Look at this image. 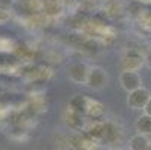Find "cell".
Listing matches in <instances>:
<instances>
[{
    "mask_svg": "<svg viewBox=\"0 0 151 150\" xmlns=\"http://www.w3.org/2000/svg\"><path fill=\"white\" fill-rule=\"evenodd\" d=\"M68 77L76 83V84H87L88 80V72H90V66H87L84 62H72L66 68Z\"/></svg>",
    "mask_w": 151,
    "mask_h": 150,
    "instance_id": "obj_1",
    "label": "cell"
},
{
    "mask_svg": "<svg viewBox=\"0 0 151 150\" xmlns=\"http://www.w3.org/2000/svg\"><path fill=\"white\" fill-rule=\"evenodd\" d=\"M108 83H109V77H108V72L100 68V66H93L90 68L88 72V80H87V86L93 90H102L105 89Z\"/></svg>",
    "mask_w": 151,
    "mask_h": 150,
    "instance_id": "obj_2",
    "label": "cell"
},
{
    "mask_svg": "<svg viewBox=\"0 0 151 150\" xmlns=\"http://www.w3.org/2000/svg\"><path fill=\"white\" fill-rule=\"evenodd\" d=\"M151 95L147 89L144 87H139L133 92H129V96H127V104L130 108L133 110H144L145 108V105L148 104Z\"/></svg>",
    "mask_w": 151,
    "mask_h": 150,
    "instance_id": "obj_3",
    "label": "cell"
},
{
    "mask_svg": "<svg viewBox=\"0 0 151 150\" xmlns=\"http://www.w3.org/2000/svg\"><path fill=\"white\" fill-rule=\"evenodd\" d=\"M121 87L127 92H133L139 87H142V78L138 74V71H123L120 75Z\"/></svg>",
    "mask_w": 151,
    "mask_h": 150,
    "instance_id": "obj_4",
    "label": "cell"
},
{
    "mask_svg": "<svg viewBox=\"0 0 151 150\" xmlns=\"http://www.w3.org/2000/svg\"><path fill=\"white\" fill-rule=\"evenodd\" d=\"M142 63H144V57L138 51H129L121 60V68L123 71H138Z\"/></svg>",
    "mask_w": 151,
    "mask_h": 150,
    "instance_id": "obj_5",
    "label": "cell"
},
{
    "mask_svg": "<svg viewBox=\"0 0 151 150\" xmlns=\"http://www.w3.org/2000/svg\"><path fill=\"white\" fill-rule=\"evenodd\" d=\"M123 137V129L121 126L115 122H105V140L109 144H115L121 140Z\"/></svg>",
    "mask_w": 151,
    "mask_h": 150,
    "instance_id": "obj_6",
    "label": "cell"
},
{
    "mask_svg": "<svg viewBox=\"0 0 151 150\" xmlns=\"http://www.w3.org/2000/svg\"><path fill=\"white\" fill-rule=\"evenodd\" d=\"M82 116H84V114H81V113H78L76 110H73V108H70V107H68L66 113H64V120H66V125L70 128V129L79 131L81 128H82V123H84Z\"/></svg>",
    "mask_w": 151,
    "mask_h": 150,
    "instance_id": "obj_7",
    "label": "cell"
},
{
    "mask_svg": "<svg viewBox=\"0 0 151 150\" xmlns=\"http://www.w3.org/2000/svg\"><path fill=\"white\" fill-rule=\"evenodd\" d=\"M87 135L97 143L105 140V122H94L91 126L87 128Z\"/></svg>",
    "mask_w": 151,
    "mask_h": 150,
    "instance_id": "obj_8",
    "label": "cell"
},
{
    "mask_svg": "<svg viewBox=\"0 0 151 150\" xmlns=\"http://www.w3.org/2000/svg\"><path fill=\"white\" fill-rule=\"evenodd\" d=\"M148 144H150L148 135L135 134L129 141V150H147Z\"/></svg>",
    "mask_w": 151,
    "mask_h": 150,
    "instance_id": "obj_9",
    "label": "cell"
},
{
    "mask_svg": "<svg viewBox=\"0 0 151 150\" xmlns=\"http://www.w3.org/2000/svg\"><path fill=\"white\" fill-rule=\"evenodd\" d=\"M103 113H105V105H103L102 102L96 101V99H90V98H88L87 113H85V114L90 116V117H93V119H99V117L103 116Z\"/></svg>",
    "mask_w": 151,
    "mask_h": 150,
    "instance_id": "obj_10",
    "label": "cell"
},
{
    "mask_svg": "<svg viewBox=\"0 0 151 150\" xmlns=\"http://www.w3.org/2000/svg\"><path fill=\"white\" fill-rule=\"evenodd\" d=\"M135 129L138 134L151 135V116L144 113L141 117H138V120L135 123Z\"/></svg>",
    "mask_w": 151,
    "mask_h": 150,
    "instance_id": "obj_11",
    "label": "cell"
},
{
    "mask_svg": "<svg viewBox=\"0 0 151 150\" xmlns=\"http://www.w3.org/2000/svg\"><path fill=\"white\" fill-rule=\"evenodd\" d=\"M85 138H87V135H84L81 132H73L70 137H68L69 147L72 150H82L84 144H85Z\"/></svg>",
    "mask_w": 151,
    "mask_h": 150,
    "instance_id": "obj_12",
    "label": "cell"
},
{
    "mask_svg": "<svg viewBox=\"0 0 151 150\" xmlns=\"http://www.w3.org/2000/svg\"><path fill=\"white\" fill-rule=\"evenodd\" d=\"M87 104H88V98L78 95V96H75L70 101L69 107H70V108H73V110H76L81 114H85V113H87Z\"/></svg>",
    "mask_w": 151,
    "mask_h": 150,
    "instance_id": "obj_13",
    "label": "cell"
},
{
    "mask_svg": "<svg viewBox=\"0 0 151 150\" xmlns=\"http://www.w3.org/2000/svg\"><path fill=\"white\" fill-rule=\"evenodd\" d=\"M9 17H11V14L6 9H0V24H5L9 20Z\"/></svg>",
    "mask_w": 151,
    "mask_h": 150,
    "instance_id": "obj_14",
    "label": "cell"
},
{
    "mask_svg": "<svg viewBox=\"0 0 151 150\" xmlns=\"http://www.w3.org/2000/svg\"><path fill=\"white\" fill-rule=\"evenodd\" d=\"M144 63H145V65H147L148 68H151V51H150V53H148V54L144 57Z\"/></svg>",
    "mask_w": 151,
    "mask_h": 150,
    "instance_id": "obj_15",
    "label": "cell"
},
{
    "mask_svg": "<svg viewBox=\"0 0 151 150\" xmlns=\"http://www.w3.org/2000/svg\"><path fill=\"white\" fill-rule=\"evenodd\" d=\"M144 113H145V114H148V116H151V98H150L148 104L145 105V108H144Z\"/></svg>",
    "mask_w": 151,
    "mask_h": 150,
    "instance_id": "obj_16",
    "label": "cell"
},
{
    "mask_svg": "<svg viewBox=\"0 0 151 150\" xmlns=\"http://www.w3.org/2000/svg\"><path fill=\"white\" fill-rule=\"evenodd\" d=\"M147 150H151V141H150V144H148V147H147Z\"/></svg>",
    "mask_w": 151,
    "mask_h": 150,
    "instance_id": "obj_17",
    "label": "cell"
},
{
    "mask_svg": "<svg viewBox=\"0 0 151 150\" xmlns=\"http://www.w3.org/2000/svg\"><path fill=\"white\" fill-rule=\"evenodd\" d=\"M111 150H120V149H111Z\"/></svg>",
    "mask_w": 151,
    "mask_h": 150,
    "instance_id": "obj_18",
    "label": "cell"
}]
</instances>
